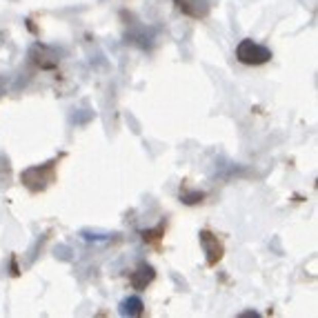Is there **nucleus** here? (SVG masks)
<instances>
[{
    "label": "nucleus",
    "mask_w": 318,
    "mask_h": 318,
    "mask_svg": "<svg viewBox=\"0 0 318 318\" xmlns=\"http://www.w3.org/2000/svg\"><path fill=\"white\" fill-rule=\"evenodd\" d=\"M236 56H238V60L242 65H263L272 58V51H269L267 47L254 43V40L245 38L238 43V47H236Z\"/></svg>",
    "instance_id": "obj_1"
},
{
    "label": "nucleus",
    "mask_w": 318,
    "mask_h": 318,
    "mask_svg": "<svg viewBox=\"0 0 318 318\" xmlns=\"http://www.w3.org/2000/svg\"><path fill=\"white\" fill-rule=\"evenodd\" d=\"M176 5L180 7L182 13H187V16H192V18H202V16H207V11H209L207 0H176Z\"/></svg>",
    "instance_id": "obj_2"
},
{
    "label": "nucleus",
    "mask_w": 318,
    "mask_h": 318,
    "mask_svg": "<svg viewBox=\"0 0 318 318\" xmlns=\"http://www.w3.org/2000/svg\"><path fill=\"white\" fill-rule=\"evenodd\" d=\"M200 240L205 242V249H207V254H209V265H214V263L220 258V252H222L218 238H214L209 232H202L200 234Z\"/></svg>",
    "instance_id": "obj_3"
},
{
    "label": "nucleus",
    "mask_w": 318,
    "mask_h": 318,
    "mask_svg": "<svg viewBox=\"0 0 318 318\" xmlns=\"http://www.w3.org/2000/svg\"><path fill=\"white\" fill-rule=\"evenodd\" d=\"M152 278H154V269L149 265H140L138 272L132 274V283H134V287L136 289L147 287V283H152Z\"/></svg>",
    "instance_id": "obj_4"
},
{
    "label": "nucleus",
    "mask_w": 318,
    "mask_h": 318,
    "mask_svg": "<svg viewBox=\"0 0 318 318\" xmlns=\"http://www.w3.org/2000/svg\"><path fill=\"white\" fill-rule=\"evenodd\" d=\"M143 312V301L140 298H129L123 303V314H129V316H138Z\"/></svg>",
    "instance_id": "obj_5"
}]
</instances>
